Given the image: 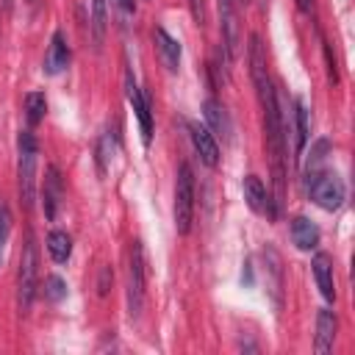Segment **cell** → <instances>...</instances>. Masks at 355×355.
<instances>
[{
  "instance_id": "cell-1",
  "label": "cell",
  "mask_w": 355,
  "mask_h": 355,
  "mask_svg": "<svg viewBox=\"0 0 355 355\" xmlns=\"http://www.w3.org/2000/svg\"><path fill=\"white\" fill-rule=\"evenodd\" d=\"M19 164H17V172H19V200L25 208L33 205V197H36V139L31 130H19Z\"/></svg>"
},
{
  "instance_id": "cell-2",
  "label": "cell",
  "mask_w": 355,
  "mask_h": 355,
  "mask_svg": "<svg viewBox=\"0 0 355 355\" xmlns=\"http://www.w3.org/2000/svg\"><path fill=\"white\" fill-rule=\"evenodd\" d=\"M36 272H39V255H36V244L28 236L22 255H19V269H17V305L22 313L31 311L33 297H36Z\"/></svg>"
},
{
  "instance_id": "cell-3",
  "label": "cell",
  "mask_w": 355,
  "mask_h": 355,
  "mask_svg": "<svg viewBox=\"0 0 355 355\" xmlns=\"http://www.w3.org/2000/svg\"><path fill=\"white\" fill-rule=\"evenodd\" d=\"M308 194L322 211H336L344 202V180L336 172H308Z\"/></svg>"
},
{
  "instance_id": "cell-4",
  "label": "cell",
  "mask_w": 355,
  "mask_h": 355,
  "mask_svg": "<svg viewBox=\"0 0 355 355\" xmlns=\"http://www.w3.org/2000/svg\"><path fill=\"white\" fill-rule=\"evenodd\" d=\"M194 216V175L189 164L178 166V180H175V227L178 233H189Z\"/></svg>"
},
{
  "instance_id": "cell-5",
  "label": "cell",
  "mask_w": 355,
  "mask_h": 355,
  "mask_svg": "<svg viewBox=\"0 0 355 355\" xmlns=\"http://www.w3.org/2000/svg\"><path fill=\"white\" fill-rule=\"evenodd\" d=\"M144 305V252L141 241H130L128 250V311L136 319Z\"/></svg>"
},
{
  "instance_id": "cell-6",
  "label": "cell",
  "mask_w": 355,
  "mask_h": 355,
  "mask_svg": "<svg viewBox=\"0 0 355 355\" xmlns=\"http://www.w3.org/2000/svg\"><path fill=\"white\" fill-rule=\"evenodd\" d=\"M125 94H128V103L133 105V114H136V119H139L141 141L150 144V139H153V114H150V103H147V97L141 94V89L136 86V80H133L130 72L125 75Z\"/></svg>"
},
{
  "instance_id": "cell-7",
  "label": "cell",
  "mask_w": 355,
  "mask_h": 355,
  "mask_svg": "<svg viewBox=\"0 0 355 355\" xmlns=\"http://www.w3.org/2000/svg\"><path fill=\"white\" fill-rule=\"evenodd\" d=\"M244 200L255 214H263V216H272V219L277 216V208H275V202H272V197H269V191H266V186L261 183L258 175L244 178Z\"/></svg>"
},
{
  "instance_id": "cell-8",
  "label": "cell",
  "mask_w": 355,
  "mask_h": 355,
  "mask_svg": "<svg viewBox=\"0 0 355 355\" xmlns=\"http://www.w3.org/2000/svg\"><path fill=\"white\" fill-rule=\"evenodd\" d=\"M219 19H222V44L227 58L233 61L239 55V17L233 8V0H219Z\"/></svg>"
},
{
  "instance_id": "cell-9",
  "label": "cell",
  "mask_w": 355,
  "mask_h": 355,
  "mask_svg": "<svg viewBox=\"0 0 355 355\" xmlns=\"http://www.w3.org/2000/svg\"><path fill=\"white\" fill-rule=\"evenodd\" d=\"M189 136H191V144H194L200 161H202L205 166H216V164H219V144H216L214 133H211L205 125L191 122V125H189Z\"/></svg>"
},
{
  "instance_id": "cell-10",
  "label": "cell",
  "mask_w": 355,
  "mask_h": 355,
  "mask_svg": "<svg viewBox=\"0 0 355 355\" xmlns=\"http://www.w3.org/2000/svg\"><path fill=\"white\" fill-rule=\"evenodd\" d=\"M336 327H338L336 313H333V311H327V308H322V311H319V316H316V344H313V349H316L319 355H327V352L333 349Z\"/></svg>"
},
{
  "instance_id": "cell-11",
  "label": "cell",
  "mask_w": 355,
  "mask_h": 355,
  "mask_svg": "<svg viewBox=\"0 0 355 355\" xmlns=\"http://www.w3.org/2000/svg\"><path fill=\"white\" fill-rule=\"evenodd\" d=\"M67 64H69V47L64 42V33L55 31L50 36V44H47V53H44V72L47 75H58Z\"/></svg>"
},
{
  "instance_id": "cell-12",
  "label": "cell",
  "mask_w": 355,
  "mask_h": 355,
  "mask_svg": "<svg viewBox=\"0 0 355 355\" xmlns=\"http://www.w3.org/2000/svg\"><path fill=\"white\" fill-rule=\"evenodd\" d=\"M202 114H205L208 130L216 133V136H222V139L227 141L230 133H233V125H230V116H227L225 105H222L219 100H205V103H202Z\"/></svg>"
},
{
  "instance_id": "cell-13",
  "label": "cell",
  "mask_w": 355,
  "mask_h": 355,
  "mask_svg": "<svg viewBox=\"0 0 355 355\" xmlns=\"http://www.w3.org/2000/svg\"><path fill=\"white\" fill-rule=\"evenodd\" d=\"M313 277H316V286L322 291V297L327 302L336 300V283H333V261L327 252H316L313 255Z\"/></svg>"
},
{
  "instance_id": "cell-14",
  "label": "cell",
  "mask_w": 355,
  "mask_h": 355,
  "mask_svg": "<svg viewBox=\"0 0 355 355\" xmlns=\"http://www.w3.org/2000/svg\"><path fill=\"white\" fill-rule=\"evenodd\" d=\"M42 202H44V216L53 219L61 202V178L55 166H47L44 172V183H42Z\"/></svg>"
},
{
  "instance_id": "cell-15",
  "label": "cell",
  "mask_w": 355,
  "mask_h": 355,
  "mask_svg": "<svg viewBox=\"0 0 355 355\" xmlns=\"http://www.w3.org/2000/svg\"><path fill=\"white\" fill-rule=\"evenodd\" d=\"M153 39H155V47H158V55H161L164 67L169 72H175L180 67V44H178V39H172L164 28H155L153 31Z\"/></svg>"
},
{
  "instance_id": "cell-16",
  "label": "cell",
  "mask_w": 355,
  "mask_h": 355,
  "mask_svg": "<svg viewBox=\"0 0 355 355\" xmlns=\"http://www.w3.org/2000/svg\"><path fill=\"white\" fill-rule=\"evenodd\" d=\"M291 241L297 250H313L319 244V227L308 216H294L291 219Z\"/></svg>"
},
{
  "instance_id": "cell-17",
  "label": "cell",
  "mask_w": 355,
  "mask_h": 355,
  "mask_svg": "<svg viewBox=\"0 0 355 355\" xmlns=\"http://www.w3.org/2000/svg\"><path fill=\"white\" fill-rule=\"evenodd\" d=\"M291 119H294V158L302 155L305 144H308V133H311V125H308V105L305 100H294V111H291Z\"/></svg>"
},
{
  "instance_id": "cell-18",
  "label": "cell",
  "mask_w": 355,
  "mask_h": 355,
  "mask_svg": "<svg viewBox=\"0 0 355 355\" xmlns=\"http://www.w3.org/2000/svg\"><path fill=\"white\" fill-rule=\"evenodd\" d=\"M47 250H50V258H53L55 263H67L69 255H72V239H69V233L53 230V233L47 236Z\"/></svg>"
},
{
  "instance_id": "cell-19",
  "label": "cell",
  "mask_w": 355,
  "mask_h": 355,
  "mask_svg": "<svg viewBox=\"0 0 355 355\" xmlns=\"http://www.w3.org/2000/svg\"><path fill=\"white\" fill-rule=\"evenodd\" d=\"M92 39H94V47L103 44L105 39V28H108V14H105V0H92Z\"/></svg>"
},
{
  "instance_id": "cell-20",
  "label": "cell",
  "mask_w": 355,
  "mask_h": 355,
  "mask_svg": "<svg viewBox=\"0 0 355 355\" xmlns=\"http://www.w3.org/2000/svg\"><path fill=\"white\" fill-rule=\"evenodd\" d=\"M47 114V100L42 92H28L25 94V116H28V125H39Z\"/></svg>"
},
{
  "instance_id": "cell-21",
  "label": "cell",
  "mask_w": 355,
  "mask_h": 355,
  "mask_svg": "<svg viewBox=\"0 0 355 355\" xmlns=\"http://www.w3.org/2000/svg\"><path fill=\"white\" fill-rule=\"evenodd\" d=\"M67 297V283L58 275H47L44 277V300L50 302H61Z\"/></svg>"
},
{
  "instance_id": "cell-22",
  "label": "cell",
  "mask_w": 355,
  "mask_h": 355,
  "mask_svg": "<svg viewBox=\"0 0 355 355\" xmlns=\"http://www.w3.org/2000/svg\"><path fill=\"white\" fill-rule=\"evenodd\" d=\"M191 3V14H194V22L202 28L205 25V3L202 0H189Z\"/></svg>"
},
{
  "instance_id": "cell-23",
  "label": "cell",
  "mask_w": 355,
  "mask_h": 355,
  "mask_svg": "<svg viewBox=\"0 0 355 355\" xmlns=\"http://www.w3.org/2000/svg\"><path fill=\"white\" fill-rule=\"evenodd\" d=\"M8 208L6 205H0V250H3V241H6V236H8Z\"/></svg>"
},
{
  "instance_id": "cell-24",
  "label": "cell",
  "mask_w": 355,
  "mask_h": 355,
  "mask_svg": "<svg viewBox=\"0 0 355 355\" xmlns=\"http://www.w3.org/2000/svg\"><path fill=\"white\" fill-rule=\"evenodd\" d=\"M108 283H111V269H108V266H103V269H100V283H97V291H100V294H105V291H108Z\"/></svg>"
},
{
  "instance_id": "cell-25",
  "label": "cell",
  "mask_w": 355,
  "mask_h": 355,
  "mask_svg": "<svg viewBox=\"0 0 355 355\" xmlns=\"http://www.w3.org/2000/svg\"><path fill=\"white\" fill-rule=\"evenodd\" d=\"M114 6H116L122 14H133V11H136V0H114Z\"/></svg>"
},
{
  "instance_id": "cell-26",
  "label": "cell",
  "mask_w": 355,
  "mask_h": 355,
  "mask_svg": "<svg viewBox=\"0 0 355 355\" xmlns=\"http://www.w3.org/2000/svg\"><path fill=\"white\" fill-rule=\"evenodd\" d=\"M297 8H300L302 14H311V8H313V0H297Z\"/></svg>"
},
{
  "instance_id": "cell-27",
  "label": "cell",
  "mask_w": 355,
  "mask_h": 355,
  "mask_svg": "<svg viewBox=\"0 0 355 355\" xmlns=\"http://www.w3.org/2000/svg\"><path fill=\"white\" fill-rule=\"evenodd\" d=\"M3 6H6V8H8V6H11V0H3Z\"/></svg>"
}]
</instances>
